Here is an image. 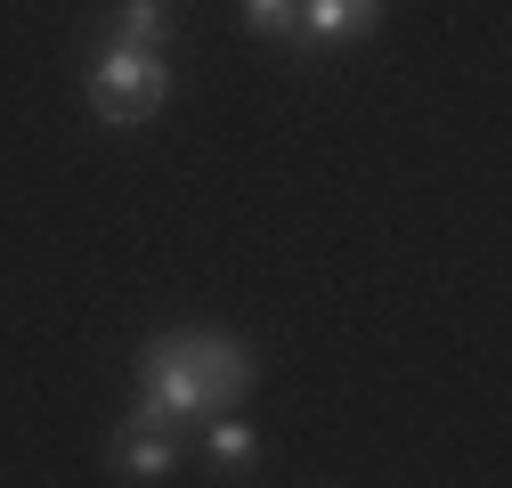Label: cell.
<instances>
[{"label":"cell","mask_w":512,"mask_h":488,"mask_svg":"<svg viewBox=\"0 0 512 488\" xmlns=\"http://www.w3.org/2000/svg\"><path fill=\"white\" fill-rule=\"evenodd\" d=\"M252 391V358L228 334H163L147 358V383H139V415L147 423H187V415H212L236 407Z\"/></svg>","instance_id":"1"},{"label":"cell","mask_w":512,"mask_h":488,"mask_svg":"<svg viewBox=\"0 0 512 488\" xmlns=\"http://www.w3.org/2000/svg\"><path fill=\"white\" fill-rule=\"evenodd\" d=\"M163 98H171V74H163L155 49H114L106 66L90 74V106H98L106 122H147Z\"/></svg>","instance_id":"2"},{"label":"cell","mask_w":512,"mask_h":488,"mask_svg":"<svg viewBox=\"0 0 512 488\" xmlns=\"http://www.w3.org/2000/svg\"><path fill=\"white\" fill-rule=\"evenodd\" d=\"M114 472L122 480H163L171 472V440L155 432V423H131V432L114 440Z\"/></svg>","instance_id":"3"},{"label":"cell","mask_w":512,"mask_h":488,"mask_svg":"<svg viewBox=\"0 0 512 488\" xmlns=\"http://www.w3.org/2000/svg\"><path fill=\"white\" fill-rule=\"evenodd\" d=\"M374 17H382V0H309V9H301V25L317 41H358Z\"/></svg>","instance_id":"4"},{"label":"cell","mask_w":512,"mask_h":488,"mask_svg":"<svg viewBox=\"0 0 512 488\" xmlns=\"http://www.w3.org/2000/svg\"><path fill=\"white\" fill-rule=\"evenodd\" d=\"M163 41V0H122V49H155Z\"/></svg>","instance_id":"5"},{"label":"cell","mask_w":512,"mask_h":488,"mask_svg":"<svg viewBox=\"0 0 512 488\" xmlns=\"http://www.w3.org/2000/svg\"><path fill=\"white\" fill-rule=\"evenodd\" d=\"M244 9H252L261 33H293V25H301V0H244Z\"/></svg>","instance_id":"6"},{"label":"cell","mask_w":512,"mask_h":488,"mask_svg":"<svg viewBox=\"0 0 512 488\" xmlns=\"http://www.w3.org/2000/svg\"><path fill=\"white\" fill-rule=\"evenodd\" d=\"M212 456H220V464H244V456H252V432H244V423H220V432H212Z\"/></svg>","instance_id":"7"}]
</instances>
